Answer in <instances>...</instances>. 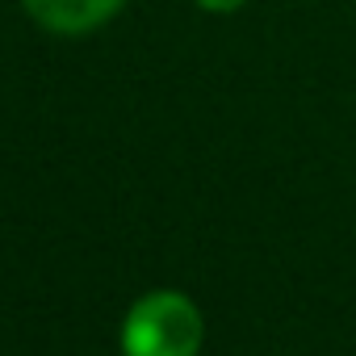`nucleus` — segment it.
Masks as SVG:
<instances>
[{"label":"nucleus","instance_id":"obj_1","mask_svg":"<svg viewBox=\"0 0 356 356\" xmlns=\"http://www.w3.org/2000/svg\"><path fill=\"white\" fill-rule=\"evenodd\" d=\"M202 339L206 318L181 289L143 293L122 323V356H197Z\"/></svg>","mask_w":356,"mask_h":356},{"label":"nucleus","instance_id":"obj_2","mask_svg":"<svg viewBox=\"0 0 356 356\" xmlns=\"http://www.w3.org/2000/svg\"><path fill=\"white\" fill-rule=\"evenodd\" d=\"M126 0H26L30 17L51 34H88L105 26Z\"/></svg>","mask_w":356,"mask_h":356},{"label":"nucleus","instance_id":"obj_3","mask_svg":"<svg viewBox=\"0 0 356 356\" xmlns=\"http://www.w3.org/2000/svg\"><path fill=\"white\" fill-rule=\"evenodd\" d=\"M197 5H202L206 13H239L248 0H197Z\"/></svg>","mask_w":356,"mask_h":356}]
</instances>
